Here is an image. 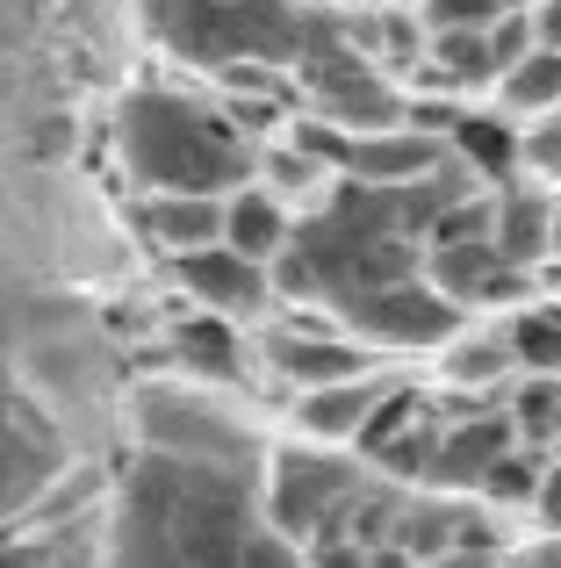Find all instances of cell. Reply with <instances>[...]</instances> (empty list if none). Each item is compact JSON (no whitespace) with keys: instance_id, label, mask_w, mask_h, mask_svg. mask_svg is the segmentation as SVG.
Wrapping results in <instances>:
<instances>
[{"instance_id":"6da1fadb","label":"cell","mask_w":561,"mask_h":568,"mask_svg":"<svg viewBox=\"0 0 561 568\" xmlns=\"http://www.w3.org/2000/svg\"><path fill=\"white\" fill-rule=\"evenodd\" d=\"M259 460H187L152 454L130 468L109 526V568H238L267 532L259 511Z\"/></svg>"},{"instance_id":"7a4b0ae2","label":"cell","mask_w":561,"mask_h":568,"mask_svg":"<svg viewBox=\"0 0 561 568\" xmlns=\"http://www.w3.org/2000/svg\"><path fill=\"white\" fill-rule=\"evenodd\" d=\"M144 22L202 72H303L346 43V14L317 0H144Z\"/></svg>"},{"instance_id":"3957f363","label":"cell","mask_w":561,"mask_h":568,"mask_svg":"<svg viewBox=\"0 0 561 568\" xmlns=\"http://www.w3.org/2000/svg\"><path fill=\"white\" fill-rule=\"evenodd\" d=\"M115 144L144 194H231L238 181H253L245 130L187 94H166V87H137L123 101Z\"/></svg>"},{"instance_id":"277c9868","label":"cell","mask_w":561,"mask_h":568,"mask_svg":"<svg viewBox=\"0 0 561 568\" xmlns=\"http://www.w3.org/2000/svg\"><path fill=\"white\" fill-rule=\"evenodd\" d=\"M367 468L360 460H346V446H280L267 454V468H259V511H267L274 532H288L295 547L303 540H324V532L346 526V504L360 497Z\"/></svg>"},{"instance_id":"5b68a950","label":"cell","mask_w":561,"mask_h":568,"mask_svg":"<svg viewBox=\"0 0 561 568\" xmlns=\"http://www.w3.org/2000/svg\"><path fill=\"white\" fill-rule=\"evenodd\" d=\"M137 439L152 454H187V460H259V432L216 403V388H137Z\"/></svg>"},{"instance_id":"8992f818","label":"cell","mask_w":561,"mask_h":568,"mask_svg":"<svg viewBox=\"0 0 561 568\" xmlns=\"http://www.w3.org/2000/svg\"><path fill=\"white\" fill-rule=\"evenodd\" d=\"M259 367L288 388H324V382H353V375H375V367H396V361L367 353L324 310H309V324H280V332L259 338Z\"/></svg>"},{"instance_id":"52a82bcc","label":"cell","mask_w":561,"mask_h":568,"mask_svg":"<svg viewBox=\"0 0 561 568\" xmlns=\"http://www.w3.org/2000/svg\"><path fill=\"white\" fill-rule=\"evenodd\" d=\"M425 281L447 295L453 310L482 317V310H519L533 295V274L504 266L490 252V237H447V245H425Z\"/></svg>"},{"instance_id":"ba28073f","label":"cell","mask_w":561,"mask_h":568,"mask_svg":"<svg viewBox=\"0 0 561 568\" xmlns=\"http://www.w3.org/2000/svg\"><path fill=\"white\" fill-rule=\"evenodd\" d=\"M173 274H181L187 303L210 310V317H224V324H259L274 310V274H267V266H253V260H238L231 245L181 252Z\"/></svg>"},{"instance_id":"9c48e42d","label":"cell","mask_w":561,"mask_h":568,"mask_svg":"<svg viewBox=\"0 0 561 568\" xmlns=\"http://www.w3.org/2000/svg\"><path fill=\"white\" fill-rule=\"evenodd\" d=\"M396 367H375V375H353V382H324V388H295L288 396V432L309 446H360L375 403L389 396Z\"/></svg>"},{"instance_id":"30bf717a","label":"cell","mask_w":561,"mask_h":568,"mask_svg":"<svg viewBox=\"0 0 561 568\" xmlns=\"http://www.w3.org/2000/svg\"><path fill=\"white\" fill-rule=\"evenodd\" d=\"M490 252L504 266H519V274L540 281V266H548V187L533 181V173H519V181L490 187Z\"/></svg>"},{"instance_id":"8fae6325","label":"cell","mask_w":561,"mask_h":568,"mask_svg":"<svg viewBox=\"0 0 561 568\" xmlns=\"http://www.w3.org/2000/svg\"><path fill=\"white\" fill-rule=\"evenodd\" d=\"M173 361H181V375L195 382V388H238V382H253L245 324H224V317H210V310H195V317L173 332Z\"/></svg>"},{"instance_id":"7c38bea8","label":"cell","mask_w":561,"mask_h":568,"mask_svg":"<svg viewBox=\"0 0 561 568\" xmlns=\"http://www.w3.org/2000/svg\"><path fill=\"white\" fill-rule=\"evenodd\" d=\"M288 237H295V209L280 202V194L259 181V173L224 194V245L238 252V260L274 266L280 252H288Z\"/></svg>"},{"instance_id":"4fadbf2b","label":"cell","mask_w":561,"mask_h":568,"mask_svg":"<svg viewBox=\"0 0 561 568\" xmlns=\"http://www.w3.org/2000/svg\"><path fill=\"white\" fill-rule=\"evenodd\" d=\"M439 375H447L453 396H511L519 367H511L504 324H476V317H468L461 332L439 346Z\"/></svg>"},{"instance_id":"5bb4252c","label":"cell","mask_w":561,"mask_h":568,"mask_svg":"<svg viewBox=\"0 0 561 568\" xmlns=\"http://www.w3.org/2000/svg\"><path fill=\"white\" fill-rule=\"evenodd\" d=\"M137 223H144V245L152 252L181 260V252L224 245V194H144Z\"/></svg>"},{"instance_id":"9a60e30c","label":"cell","mask_w":561,"mask_h":568,"mask_svg":"<svg viewBox=\"0 0 561 568\" xmlns=\"http://www.w3.org/2000/svg\"><path fill=\"white\" fill-rule=\"evenodd\" d=\"M482 101H490L504 123H519V130L540 123V115H554L561 109V51H554V43H533L526 58H511V65L497 72Z\"/></svg>"},{"instance_id":"2e32d148","label":"cell","mask_w":561,"mask_h":568,"mask_svg":"<svg viewBox=\"0 0 561 568\" xmlns=\"http://www.w3.org/2000/svg\"><path fill=\"white\" fill-rule=\"evenodd\" d=\"M540 475H548V454L540 446H504V454L482 468V483L468 489V497L482 504V511H533V497H540Z\"/></svg>"},{"instance_id":"e0dca14e","label":"cell","mask_w":561,"mask_h":568,"mask_svg":"<svg viewBox=\"0 0 561 568\" xmlns=\"http://www.w3.org/2000/svg\"><path fill=\"white\" fill-rule=\"evenodd\" d=\"M526 0H418V29L432 37V29H490V22H504V14H519Z\"/></svg>"},{"instance_id":"ac0fdd59","label":"cell","mask_w":561,"mask_h":568,"mask_svg":"<svg viewBox=\"0 0 561 568\" xmlns=\"http://www.w3.org/2000/svg\"><path fill=\"white\" fill-rule=\"evenodd\" d=\"M519 173H533L540 187H561V109L519 130Z\"/></svg>"},{"instance_id":"d6986e66","label":"cell","mask_w":561,"mask_h":568,"mask_svg":"<svg viewBox=\"0 0 561 568\" xmlns=\"http://www.w3.org/2000/svg\"><path fill=\"white\" fill-rule=\"evenodd\" d=\"M303 568H375V547H360L353 532H324L303 540Z\"/></svg>"},{"instance_id":"ffe728a7","label":"cell","mask_w":561,"mask_h":568,"mask_svg":"<svg viewBox=\"0 0 561 568\" xmlns=\"http://www.w3.org/2000/svg\"><path fill=\"white\" fill-rule=\"evenodd\" d=\"M533 526H540V540H561V454H548V475H540V497H533Z\"/></svg>"},{"instance_id":"44dd1931","label":"cell","mask_w":561,"mask_h":568,"mask_svg":"<svg viewBox=\"0 0 561 568\" xmlns=\"http://www.w3.org/2000/svg\"><path fill=\"white\" fill-rule=\"evenodd\" d=\"M497 555H504V547H447V555L410 561V568H497Z\"/></svg>"},{"instance_id":"7402d4cb","label":"cell","mask_w":561,"mask_h":568,"mask_svg":"<svg viewBox=\"0 0 561 568\" xmlns=\"http://www.w3.org/2000/svg\"><path fill=\"white\" fill-rule=\"evenodd\" d=\"M526 14H533V37H540V43H554V51H561V0H533Z\"/></svg>"},{"instance_id":"603a6c76","label":"cell","mask_w":561,"mask_h":568,"mask_svg":"<svg viewBox=\"0 0 561 568\" xmlns=\"http://www.w3.org/2000/svg\"><path fill=\"white\" fill-rule=\"evenodd\" d=\"M0 568H43L29 547H14V540H0Z\"/></svg>"},{"instance_id":"cb8c5ba5","label":"cell","mask_w":561,"mask_h":568,"mask_svg":"<svg viewBox=\"0 0 561 568\" xmlns=\"http://www.w3.org/2000/svg\"><path fill=\"white\" fill-rule=\"evenodd\" d=\"M317 8H338V14H353V8H367V0H317Z\"/></svg>"},{"instance_id":"d4e9b609","label":"cell","mask_w":561,"mask_h":568,"mask_svg":"<svg viewBox=\"0 0 561 568\" xmlns=\"http://www.w3.org/2000/svg\"><path fill=\"white\" fill-rule=\"evenodd\" d=\"M548 454H561V439H554V446H548Z\"/></svg>"},{"instance_id":"484cf974","label":"cell","mask_w":561,"mask_h":568,"mask_svg":"<svg viewBox=\"0 0 561 568\" xmlns=\"http://www.w3.org/2000/svg\"><path fill=\"white\" fill-rule=\"evenodd\" d=\"M0 540H8V532H0Z\"/></svg>"}]
</instances>
